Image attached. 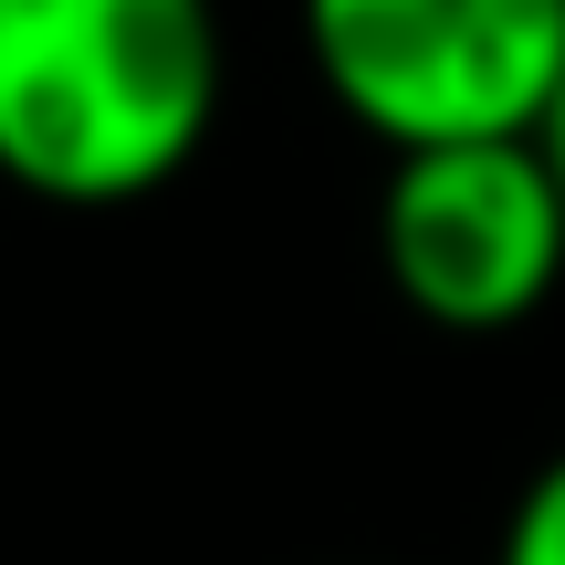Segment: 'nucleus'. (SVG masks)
Segmentation results:
<instances>
[{"label": "nucleus", "mask_w": 565, "mask_h": 565, "mask_svg": "<svg viewBox=\"0 0 565 565\" xmlns=\"http://www.w3.org/2000/svg\"><path fill=\"white\" fill-rule=\"evenodd\" d=\"M221 116L210 0H0V179L53 210L168 189Z\"/></svg>", "instance_id": "obj_1"}, {"label": "nucleus", "mask_w": 565, "mask_h": 565, "mask_svg": "<svg viewBox=\"0 0 565 565\" xmlns=\"http://www.w3.org/2000/svg\"><path fill=\"white\" fill-rule=\"evenodd\" d=\"M303 53L387 158L545 137L565 84V0H303Z\"/></svg>", "instance_id": "obj_2"}, {"label": "nucleus", "mask_w": 565, "mask_h": 565, "mask_svg": "<svg viewBox=\"0 0 565 565\" xmlns=\"http://www.w3.org/2000/svg\"><path fill=\"white\" fill-rule=\"evenodd\" d=\"M377 263L440 335H513L565 282V179L545 137H461L387 158Z\"/></svg>", "instance_id": "obj_3"}, {"label": "nucleus", "mask_w": 565, "mask_h": 565, "mask_svg": "<svg viewBox=\"0 0 565 565\" xmlns=\"http://www.w3.org/2000/svg\"><path fill=\"white\" fill-rule=\"evenodd\" d=\"M492 565H565V450L545 471H534L524 492H513L503 513V545H492Z\"/></svg>", "instance_id": "obj_4"}, {"label": "nucleus", "mask_w": 565, "mask_h": 565, "mask_svg": "<svg viewBox=\"0 0 565 565\" xmlns=\"http://www.w3.org/2000/svg\"><path fill=\"white\" fill-rule=\"evenodd\" d=\"M545 158H555V179H565V84H555V116H545Z\"/></svg>", "instance_id": "obj_5"}]
</instances>
